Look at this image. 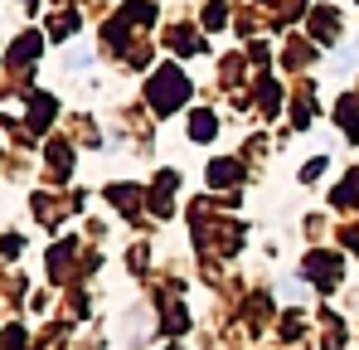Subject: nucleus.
Masks as SVG:
<instances>
[{
    "mask_svg": "<svg viewBox=\"0 0 359 350\" xmlns=\"http://www.w3.org/2000/svg\"><path fill=\"white\" fill-rule=\"evenodd\" d=\"M180 93H184V78H180L175 68H165V73H156V83H151V103L161 108V112H170L180 103Z\"/></svg>",
    "mask_w": 359,
    "mask_h": 350,
    "instance_id": "1",
    "label": "nucleus"
},
{
    "mask_svg": "<svg viewBox=\"0 0 359 350\" xmlns=\"http://www.w3.org/2000/svg\"><path fill=\"white\" fill-rule=\"evenodd\" d=\"M189 131H194L199 141H209V136H214V117H209V112H194V127H189Z\"/></svg>",
    "mask_w": 359,
    "mask_h": 350,
    "instance_id": "2",
    "label": "nucleus"
},
{
    "mask_svg": "<svg viewBox=\"0 0 359 350\" xmlns=\"http://www.w3.org/2000/svg\"><path fill=\"white\" fill-rule=\"evenodd\" d=\"M44 122H49V103H34L29 108V127H44Z\"/></svg>",
    "mask_w": 359,
    "mask_h": 350,
    "instance_id": "3",
    "label": "nucleus"
},
{
    "mask_svg": "<svg viewBox=\"0 0 359 350\" xmlns=\"http://www.w3.org/2000/svg\"><path fill=\"white\" fill-rule=\"evenodd\" d=\"M233 175H238L233 166H214V185H224V180H233Z\"/></svg>",
    "mask_w": 359,
    "mask_h": 350,
    "instance_id": "4",
    "label": "nucleus"
}]
</instances>
